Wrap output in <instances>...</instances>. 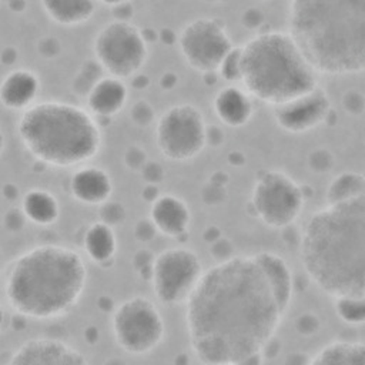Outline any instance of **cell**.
<instances>
[{"label": "cell", "instance_id": "6da1fadb", "mask_svg": "<svg viewBox=\"0 0 365 365\" xmlns=\"http://www.w3.org/2000/svg\"><path fill=\"white\" fill-rule=\"evenodd\" d=\"M294 299V275L272 251L207 268L185 302L190 348L204 365H261Z\"/></svg>", "mask_w": 365, "mask_h": 365}, {"label": "cell", "instance_id": "7a4b0ae2", "mask_svg": "<svg viewBox=\"0 0 365 365\" xmlns=\"http://www.w3.org/2000/svg\"><path fill=\"white\" fill-rule=\"evenodd\" d=\"M298 255L308 279L331 299L365 295V195L311 212Z\"/></svg>", "mask_w": 365, "mask_h": 365}, {"label": "cell", "instance_id": "3957f363", "mask_svg": "<svg viewBox=\"0 0 365 365\" xmlns=\"http://www.w3.org/2000/svg\"><path fill=\"white\" fill-rule=\"evenodd\" d=\"M87 281V265L74 248L54 242L33 245L6 265L4 302L20 318L53 321L76 308Z\"/></svg>", "mask_w": 365, "mask_h": 365}, {"label": "cell", "instance_id": "277c9868", "mask_svg": "<svg viewBox=\"0 0 365 365\" xmlns=\"http://www.w3.org/2000/svg\"><path fill=\"white\" fill-rule=\"evenodd\" d=\"M317 74L365 73V0H294L287 29Z\"/></svg>", "mask_w": 365, "mask_h": 365}, {"label": "cell", "instance_id": "5b68a950", "mask_svg": "<svg viewBox=\"0 0 365 365\" xmlns=\"http://www.w3.org/2000/svg\"><path fill=\"white\" fill-rule=\"evenodd\" d=\"M16 133L37 163L54 168L90 164L103 147L96 117L86 107L64 100H38L19 114Z\"/></svg>", "mask_w": 365, "mask_h": 365}, {"label": "cell", "instance_id": "8992f818", "mask_svg": "<svg viewBox=\"0 0 365 365\" xmlns=\"http://www.w3.org/2000/svg\"><path fill=\"white\" fill-rule=\"evenodd\" d=\"M240 47V86L255 101L275 107L319 86L317 71L287 30L262 29Z\"/></svg>", "mask_w": 365, "mask_h": 365}, {"label": "cell", "instance_id": "52a82bcc", "mask_svg": "<svg viewBox=\"0 0 365 365\" xmlns=\"http://www.w3.org/2000/svg\"><path fill=\"white\" fill-rule=\"evenodd\" d=\"M304 187L278 168L261 170L251 187L247 208L251 217L271 230L292 225L302 214Z\"/></svg>", "mask_w": 365, "mask_h": 365}, {"label": "cell", "instance_id": "ba28073f", "mask_svg": "<svg viewBox=\"0 0 365 365\" xmlns=\"http://www.w3.org/2000/svg\"><path fill=\"white\" fill-rule=\"evenodd\" d=\"M110 331L121 351L133 356H144L163 344L165 322L153 299L145 295H133L113 308Z\"/></svg>", "mask_w": 365, "mask_h": 365}, {"label": "cell", "instance_id": "9c48e42d", "mask_svg": "<svg viewBox=\"0 0 365 365\" xmlns=\"http://www.w3.org/2000/svg\"><path fill=\"white\" fill-rule=\"evenodd\" d=\"M91 50L106 74L128 80L141 73L148 60L150 44L133 21L111 19L94 34Z\"/></svg>", "mask_w": 365, "mask_h": 365}, {"label": "cell", "instance_id": "30bf717a", "mask_svg": "<svg viewBox=\"0 0 365 365\" xmlns=\"http://www.w3.org/2000/svg\"><path fill=\"white\" fill-rule=\"evenodd\" d=\"M208 123L192 103H175L167 107L154 124V144L171 163L195 160L207 148Z\"/></svg>", "mask_w": 365, "mask_h": 365}, {"label": "cell", "instance_id": "8fae6325", "mask_svg": "<svg viewBox=\"0 0 365 365\" xmlns=\"http://www.w3.org/2000/svg\"><path fill=\"white\" fill-rule=\"evenodd\" d=\"M175 44L185 64L204 76L217 74L222 60L235 46L224 20L212 16L188 20L177 31Z\"/></svg>", "mask_w": 365, "mask_h": 365}, {"label": "cell", "instance_id": "7c38bea8", "mask_svg": "<svg viewBox=\"0 0 365 365\" xmlns=\"http://www.w3.org/2000/svg\"><path fill=\"white\" fill-rule=\"evenodd\" d=\"M204 267L198 254L185 245L164 248L151 265L150 284L155 299L167 307L188 301L198 285Z\"/></svg>", "mask_w": 365, "mask_h": 365}, {"label": "cell", "instance_id": "4fadbf2b", "mask_svg": "<svg viewBox=\"0 0 365 365\" xmlns=\"http://www.w3.org/2000/svg\"><path fill=\"white\" fill-rule=\"evenodd\" d=\"M275 124L288 134H305L328 123L332 115V101L324 87L271 107Z\"/></svg>", "mask_w": 365, "mask_h": 365}, {"label": "cell", "instance_id": "5bb4252c", "mask_svg": "<svg viewBox=\"0 0 365 365\" xmlns=\"http://www.w3.org/2000/svg\"><path fill=\"white\" fill-rule=\"evenodd\" d=\"M4 365H90L68 342L57 338H31L19 345Z\"/></svg>", "mask_w": 365, "mask_h": 365}, {"label": "cell", "instance_id": "9a60e30c", "mask_svg": "<svg viewBox=\"0 0 365 365\" xmlns=\"http://www.w3.org/2000/svg\"><path fill=\"white\" fill-rule=\"evenodd\" d=\"M68 192L83 205L100 207L111 200L114 182L107 170L86 164L71 171L68 177Z\"/></svg>", "mask_w": 365, "mask_h": 365}, {"label": "cell", "instance_id": "2e32d148", "mask_svg": "<svg viewBox=\"0 0 365 365\" xmlns=\"http://www.w3.org/2000/svg\"><path fill=\"white\" fill-rule=\"evenodd\" d=\"M148 220L158 234L184 238L191 224V210L185 200L173 192H161L148 208Z\"/></svg>", "mask_w": 365, "mask_h": 365}, {"label": "cell", "instance_id": "e0dca14e", "mask_svg": "<svg viewBox=\"0 0 365 365\" xmlns=\"http://www.w3.org/2000/svg\"><path fill=\"white\" fill-rule=\"evenodd\" d=\"M41 83L38 74L29 67L9 70L0 83V101L6 110L23 113L38 100Z\"/></svg>", "mask_w": 365, "mask_h": 365}, {"label": "cell", "instance_id": "ac0fdd59", "mask_svg": "<svg viewBox=\"0 0 365 365\" xmlns=\"http://www.w3.org/2000/svg\"><path fill=\"white\" fill-rule=\"evenodd\" d=\"M212 111L220 124L228 128L247 125L255 111V100L240 84H227L212 97Z\"/></svg>", "mask_w": 365, "mask_h": 365}, {"label": "cell", "instance_id": "d6986e66", "mask_svg": "<svg viewBox=\"0 0 365 365\" xmlns=\"http://www.w3.org/2000/svg\"><path fill=\"white\" fill-rule=\"evenodd\" d=\"M130 88L125 80L106 74L86 97V108L100 120H110L118 115L127 106Z\"/></svg>", "mask_w": 365, "mask_h": 365}, {"label": "cell", "instance_id": "ffe728a7", "mask_svg": "<svg viewBox=\"0 0 365 365\" xmlns=\"http://www.w3.org/2000/svg\"><path fill=\"white\" fill-rule=\"evenodd\" d=\"M81 245L88 259L96 265H113L118 248L115 228L101 221H96L86 228Z\"/></svg>", "mask_w": 365, "mask_h": 365}, {"label": "cell", "instance_id": "44dd1931", "mask_svg": "<svg viewBox=\"0 0 365 365\" xmlns=\"http://www.w3.org/2000/svg\"><path fill=\"white\" fill-rule=\"evenodd\" d=\"M19 207L26 220L37 227H50L60 217V201L46 188L27 190L20 197Z\"/></svg>", "mask_w": 365, "mask_h": 365}, {"label": "cell", "instance_id": "7402d4cb", "mask_svg": "<svg viewBox=\"0 0 365 365\" xmlns=\"http://www.w3.org/2000/svg\"><path fill=\"white\" fill-rule=\"evenodd\" d=\"M40 7L56 24L76 27L87 23L96 13L97 3L90 0H43Z\"/></svg>", "mask_w": 365, "mask_h": 365}, {"label": "cell", "instance_id": "603a6c76", "mask_svg": "<svg viewBox=\"0 0 365 365\" xmlns=\"http://www.w3.org/2000/svg\"><path fill=\"white\" fill-rule=\"evenodd\" d=\"M308 365H365V342L334 339L321 346Z\"/></svg>", "mask_w": 365, "mask_h": 365}, {"label": "cell", "instance_id": "cb8c5ba5", "mask_svg": "<svg viewBox=\"0 0 365 365\" xmlns=\"http://www.w3.org/2000/svg\"><path fill=\"white\" fill-rule=\"evenodd\" d=\"M365 195V174L344 171L336 174L327 185L325 204L342 202Z\"/></svg>", "mask_w": 365, "mask_h": 365}, {"label": "cell", "instance_id": "d4e9b609", "mask_svg": "<svg viewBox=\"0 0 365 365\" xmlns=\"http://www.w3.org/2000/svg\"><path fill=\"white\" fill-rule=\"evenodd\" d=\"M104 76H106V71L96 61V58L83 61V64L78 67V70L71 81L73 94L86 100L90 90L94 87V84Z\"/></svg>", "mask_w": 365, "mask_h": 365}, {"label": "cell", "instance_id": "484cf974", "mask_svg": "<svg viewBox=\"0 0 365 365\" xmlns=\"http://www.w3.org/2000/svg\"><path fill=\"white\" fill-rule=\"evenodd\" d=\"M336 317L348 325H365V295L332 299Z\"/></svg>", "mask_w": 365, "mask_h": 365}, {"label": "cell", "instance_id": "4316f807", "mask_svg": "<svg viewBox=\"0 0 365 365\" xmlns=\"http://www.w3.org/2000/svg\"><path fill=\"white\" fill-rule=\"evenodd\" d=\"M217 76L221 80L228 81V84H240L241 78V47L234 46L232 50L222 60Z\"/></svg>", "mask_w": 365, "mask_h": 365}, {"label": "cell", "instance_id": "83f0119b", "mask_svg": "<svg viewBox=\"0 0 365 365\" xmlns=\"http://www.w3.org/2000/svg\"><path fill=\"white\" fill-rule=\"evenodd\" d=\"M130 118L135 127L145 128L150 124H155L158 115L155 110L147 100H138L130 107Z\"/></svg>", "mask_w": 365, "mask_h": 365}, {"label": "cell", "instance_id": "f1b7e54d", "mask_svg": "<svg viewBox=\"0 0 365 365\" xmlns=\"http://www.w3.org/2000/svg\"><path fill=\"white\" fill-rule=\"evenodd\" d=\"M98 221L115 228L120 224L124 222L125 215H127V210L125 207L120 202V201H114L110 200L107 202H104L103 205L98 207Z\"/></svg>", "mask_w": 365, "mask_h": 365}, {"label": "cell", "instance_id": "f546056e", "mask_svg": "<svg viewBox=\"0 0 365 365\" xmlns=\"http://www.w3.org/2000/svg\"><path fill=\"white\" fill-rule=\"evenodd\" d=\"M148 160L150 158H148L147 151L138 144L128 145L123 153V163H124L125 168L130 171H134V173H140L143 170V167L148 163Z\"/></svg>", "mask_w": 365, "mask_h": 365}, {"label": "cell", "instance_id": "4dcf8cb0", "mask_svg": "<svg viewBox=\"0 0 365 365\" xmlns=\"http://www.w3.org/2000/svg\"><path fill=\"white\" fill-rule=\"evenodd\" d=\"M308 163H309V168L312 170V173L325 174L329 170H332V167H334V157L325 148H317L315 151H312L309 154Z\"/></svg>", "mask_w": 365, "mask_h": 365}, {"label": "cell", "instance_id": "1f68e13d", "mask_svg": "<svg viewBox=\"0 0 365 365\" xmlns=\"http://www.w3.org/2000/svg\"><path fill=\"white\" fill-rule=\"evenodd\" d=\"M103 6L110 7L113 20L133 21V17L135 13L134 3H131V1H108V3H103Z\"/></svg>", "mask_w": 365, "mask_h": 365}, {"label": "cell", "instance_id": "d6a6232c", "mask_svg": "<svg viewBox=\"0 0 365 365\" xmlns=\"http://www.w3.org/2000/svg\"><path fill=\"white\" fill-rule=\"evenodd\" d=\"M345 111L351 115H359L365 110V97L359 93V90H348L342 98Z\"/></svg>", "mask_w": 365, "mask_h": 365}, {"label": "cell", "instance_id": "836d02e7", "mask_svg": "<svg viewBox=\"0 0 365 365\" xmlns=\"http://www.w3.org/2000/svg\"><path fill=\"white\" fill-rule=\"evenodd\" d=\"M140 174L145 184L158 185L164 180V168L160 163H157L154 160H148V163L143 167Z\"/></svg>", "mask_w": 365, "mask_h": 365}, {"label": "cell", "instance_id": "e575fe53", "mask_svg": "<svg viewBox=\"0 0 365 365\" xmlns=\"http://www.w3.org/2000/svg\"><path fill=\"white\" fill-rule=\"evenodd\" d=\"M60 50L61 44L60 40L56 37L46 36L37 41V51L41 56V58H54L60 54Z\"/></svg>", "mask_w": 365, "mask_h": 365}, {"label": "cell", "instance_id": "d590c367", "mask_svg": "<svg viewBox=\"0 0 365 365\" xmlns=\"http://www.w3.org/2000/svg\"><path fill=\"white\" fill-rule=\"evenodd\" d=\"M222 124H208L207 128V147H212V148H218L224 144L225 141V134H224V128L221 127Z\"/></svg>", "mask_w": 365, "mask_h": 365}, {"label": "cell", "instance_id": "8d00e7d4", "mask_svg": "<svg viewBox=\"0 0 365 365\" xmlns=\"http://www.w3.org/2000/svg\"><path fill=\"white\" fill-rule=\"evenodd\" d=\"M26 217L23 215L20 207L17 208H13V210H9L7 214L4 215V224H6V228L9 231H19L24 222H26Z\"/></svg>", "mask_w": 365, "mask_h": 365}, {"label": "cell", "instance_id": "74e56055", "mask_svg": "<svg viewBox=\"0 0 365 365\" xmlns=\"http://www.w3.org/2000/svg\"><path fill=\"white\" fill-rule=\"evenodd\" d=\"M157 234V230L154 228V225L151 224V221L148 220V217L145 220H141L138 224H135L134 227V235L138 241L145 242V241H151V238Z\"/></svg>", "mask_w": 365, "mask_h": 365}, {"label": "cell", "instance_id": "f35d334b", "mask_svg": "<svg viewBox=\"0 0 365 365\" xmlns=\"http://www.w3.org/2000/svg\"><path fill=\"white\" fill-rule=\"evenodd\" d=\"M258 14H261V13H259V10H257V9H248V10L242 14V24H244L245 27H248V29L255 30V33L259 31V30H262V29H261V21H262V19H255V16H258Z\"/></svg>", "mask_w": 365, "mask_h": 365}, {"label": "cell", "instance_id": "ab89813d", "mask_svg": "<svg viewBox=\"0 0 365 365\" xmlns=\"http://www.w3.org/2000/svg\"><path fill=\"white\" fill-rule=\"evenodd\" d=\"M177 81H178V77H177V74L174 73V71H165V73H163L161 74V77H160V86L163 87V90H170V88H174L175 87V84H177Z\"/></svg>", "mask_w": 365, "mask_h": 365}, {"label": "cell", "instance_id": "60d3db41", "mask_svg": "<svg viewBox=\"0 0 365 365\" xmlns=\"http://www.w3.org/2000/svg\"><path fill=\"white\" fill-rule=\"evenodd\" d=\"M104 365H125L124 361H121L120 358H108Z\"/></svg>", "mask_w": 365, "mask_h": 365}]
</instances>
